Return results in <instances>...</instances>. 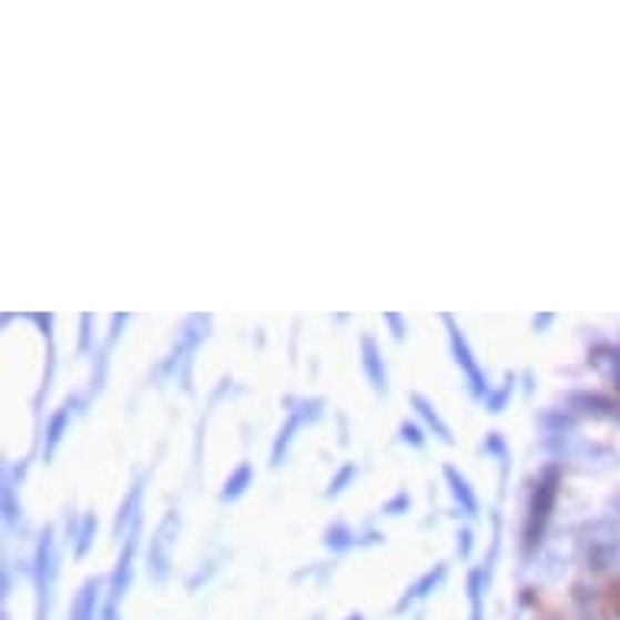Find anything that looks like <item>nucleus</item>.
Returning a JSON list of instances; mask_svg holds the SVG:
<instances>
[{
  "label": "nucleus",
  "instance_id": "f257e3e1",
  "mask_svg": "<svg viewBox=\"0 0 620 620\" xmlns=\"http://www.w3.org/2000/svg\"><path fill=\"white\" fill-rule=\"evenodd\" d=\"M91 614H94L91 594H82V601H79V608H75V618H72V620H91Z\"/></svg>",
  "mask_w": 620,
  "mask_h": 620
},
{
  "label": "nucleus",
  "instance_id": "f03ea898",
  "mask_svg": "<svg viewBox=\"0 0 620 620\" xmlns=\"http://www.w3.org/2000/svg\"><path fill=\"white\" fill-rule=\"evenodd\" d=\"M604 370L620 384V352H608V367Z\"/></svg>",
  "mask_w": 620,
  "mask_h": 620
}]
</instances>
